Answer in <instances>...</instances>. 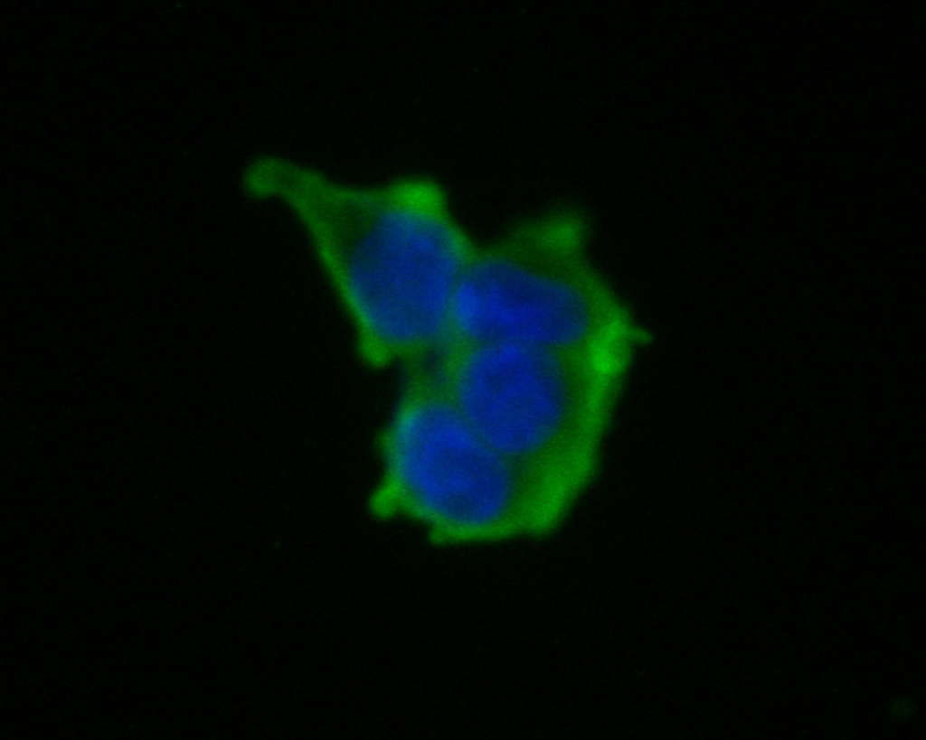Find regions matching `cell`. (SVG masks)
Returning a JSON list of instances; mask_svg holds the SVG:
<instances>
[{"label": "cell", "instance_id": "1", "mask_svg": "<svg viewBox=\"0 0 926 740\" xmlns=\"http://www.w3.org/2000/svg\"><path fill=\"white\" fill-rule=\"evenodd\" d=\"M274 198L308 237L365 361L413 363L449 339L473 251L433 185L353 188L294 167Z\"/></svg>", "mask_w": 926, "mask_h": 740}, {"label": "cell", "instance_id": "2", "mask_svg": "<svg viewBox=\"0 0 926 740\" xmlns=\"http://www.w3.org/2000/svg\"><path fill=\"white\" fill-rule=\"evenodd\" d=\"M383 437L384 476L374 504L425 525L444 541L536 532L557 487L486 441L420 363L412 364Z\"/></svg>", "mask_w": 926, "mask_h": 740}, {"label": "cell", "instance_id": "3", "mask_svg": "<svg viewBox=\"0 0 926 740\" xmlns=\"http://www.w3.org/2000/svg\"><path fill=\"white\" fill-rule=\"evenodd\" d=\"M570 354L513 342L449 339L420 363L493 447L559 480L574 408Z\"/></svg>", "mask_w": 926, "mask_h": 740}, {"label": "cell", "instance_id": "4", "mask_svg": "<svg viewBox=\"0 0 926 740\" xmlns=\"http://www.w3.org/2000/svg\"><path fill=\"white\" fill-rule=\"evenodd\" d=\"M553 230L530 226L472 252L453 300L451 340L572 353L591 338L596 304L567 268Z\"/></svg>", "mask_w": 926, "mask_h": 740}]
</instances>
